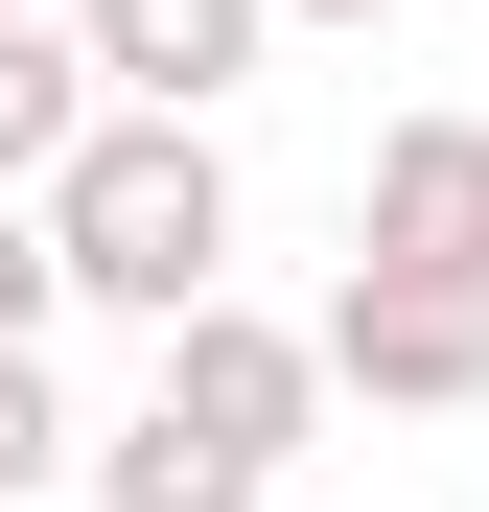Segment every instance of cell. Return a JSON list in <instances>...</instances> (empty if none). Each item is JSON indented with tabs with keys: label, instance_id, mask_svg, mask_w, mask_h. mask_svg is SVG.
Segmentation results:
<instances>
[{
	"label": "cell",
	"instance_id": "cell-1",
	"mask_svg": "<svg viewBox=\"0 0 489 512\" xmlns=\"http://www.w3.org/2000/svg\"><path fill=\"white\" fill-rule=\"evenodd\" d=\"M24 210H47V256H70V303H140V326H163V303L233 280V163H210V117H117V94H94Z\"/></svg>",
	"mask_w": 489,
	"mask_h": 512
},
{
	"label": "cell",
	"instance_id": "cell-2",
	"mask_svg": "<svg viewBox=\"0 0 489 512\" xmlns=\"http://www.w3.org/2000/svg\"><path fill=\"white\" fill-rule=\"evenodd\" d=\"M303 373L373 396V419H466V396H489V280H396V256H350L326 326H303Z\"/></svg>",
	"mask_w": 489,
	"mask_h": 512
},
{
	"label": "cell",
	"instance_id": "cell-3",
	"mask_svg": "<svg viewBox=\"0 0 489 512\" xmlns=\"http://www.w3.org/2000/svg\"><path fill=\"white\" fill-rule=\"evenodd\" d=\"M303 396H326V373H303V326H257L233 280H210V303H163V373H140V419H187L210 466H257V489H280Z\"/></svg>",
	"mask_w": 489,
	"mask_h": 512
},
{
	"label": "cell",
	"instance_id": "cell-4",
	"mask_svg": "<svg viewBox=\"0 0 489 512\" xmlns=\"http://www.w3.org/2000/svg\"><path fill=\"white\" fill-rule=\"evenodd\" d=\"M350 256H396V280H489V117H396L373 187H350Z\"/></svg>",
	"mask_w": 489,
	"mask_h": 512
},
{
	"label": "cell",
	"instance_id": "cell-5",
	"mask_svg": "<svg viewBox=\"0 0 489 512\" xmlns=\"http://www.w3.org/2000/svg\"><path fill=\"white\" fill-rule=\"evenodd\" d=\"M257 47H280L257 0H70V70H94L117 117H210L233 70H257Z\"/></svg>",
	"mask_w": 489,
	"mask_h": 512
},
{
	"label": "cell",
	"instance_id": "cell-6",
	"mask_svg": "<svg viewBox=\"0 0 489 512\" xmlns=\"http://www.w3.org/2000/svg\"><path fill=\"white\" fill-rule=\"evenodd\" d=\"M70 117H94V70H70V24L24 0V24H0V187H47V163H70Z\"/></svg>",
	"mask_w": 489,
	"mask_h": 512
},
{
	"label": "cell",
	"instance_id": "cell-7",
	"mask_svg": "<svg viewBox=\"0 0 489 512\" xmlns=\"http://www.w3.org/2000/svg\"><path fill=\"white\" fill-rule=\"evenodd\" d=\"M94 512H257V466H210L187 419H117V443H94Z\"/></svg>",
	"mask_w": 489,
	"mask_h": 512
},
{
	"label": "cell",
	"instance_id": "cell-8",
	"mask_svg": "<svg viewBox=\"0 0 489 512\" xmlns=\"http://www.w3.org/2000/svg\"><path fill=\"white\" fill-rule=\"evenodd\" d=\"M47 466H70V396H47V350H0V512H24Z\"/></svg>",
	"mask_w": 489,
	"mask_h": 512
},
{
	"label": "cell",
	"instance_id": "cell-9",
	"mask_svg": "<svg viewBox=\"0 0 489 512\" xmlns=\"http://www.w3.org/2000/svg\"><path fill=\"white\" fill-rule=\"evenodd\" d=\"M47 303H70V256H47V210L0 187V350H47Z\"/></svg>",
	"mask_w": 489,
	"mask_h": 512
},
{
	"label": "cell",
	"instance_id": "cell-10",
	"mask_svg": "<svg viewBox=\"0 0 489 512\" xmlns=\"http://www.w3.org/2000/svg\"><path fill=\"white\" fill-rule=\"evenodd\" d=\"M257 24H396V0H257Z\"/></svg>",
	"mask_w": 489,
	"mask_h": 512
},
{
	"label": "cell",
	"instance_id": "cell-11",
	"mask_svg": "<svg viewBox=\"0 0 489 512\" xmlns=\"http://www.w3.org/2000/svg\"><path fill=\"white\" fill-rule=\"evenodd\" d=\"M0 24H24V0H0Z\"/></svg>",
	"mask_w": 489,
	"mask_h": 512
}]
</instances>
